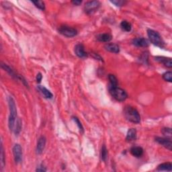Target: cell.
<instances>
[{"label":"cell","instance_id":"17","mask_svg":"<svg viewBox=\"0 0 172 172\" xmlns=\"http://www.w3.org/2000/svg\"><path fill=\"white\" fill-rule=\"evenodd\" d=\"M157 170L158 171H171L172 170V165L171 163L168 162V163H164L160 164L157 167Z\"/></svg>","mask_w":172,"mask_h":172},{"label":"cell","instance_id":"16","mask_svg":"<svg viewBox=\"0 0 172 172\" xmlns=\"http://www.w3.org/2000/svg\"><path fill=\"white\" fill-rule=\"evenodd\" d=\"M38 89H39L40 91H41V93L43 94L44 96L46 98L51 99L52 98H53V94H52L51 92L49 90V89H47L45 87L42 86H38Z\"/></svg>","mask_w":172,"mask_h":172},{"label":"cell","instance_id":"28","mask_svg":"<svg viewBox=\"0 0 172 172\" xmlns=\"http://www.w3.org/2000/svg\"><path fill=\"white\" fill-rule=\"evenodd\" d=\"M110 2L115 5V6H118V7L124 6L125 4L126 3V1H123V0H116V1H111Z\"/></svg>","mask_w":172,"mask_h":172},{"label":"cell","instance_id":"25","mask_svg":"<svg viewBox=\"0 0 172 172\" xmlns=\"http://www.w3.org/2000/svg\"><path fill=\"white\" fill-rule=\"evenodd\" d=\"M163 78L165 81L168 82L172 81V73L171 71H168L163 75Z\"/></svg>","mask_w":172,"mask_h":172},{"label":"cell","instance_id":"26","mask_svg":"<svg viewBox=\"0 0 172 172\" xmlns=\"http://www.w3.org/2000/svg\"><path fill=\"white\" fill-rule=\"evenodd\" d=\"M5 165V159H4V148L3 145H1V169H3Z\"/></svg>","mask_w":172,"mask_h":172},{"label":"cell","instance_id":"5","mask_svg":"<svg viewBox=\"0 0 172 172\" xmlns=\"http://www.w3.org/2000/svg\"><path fill=\"white\" fill-rule=\"evenodd\" d=\"M99 6H100V3L98 1H88L85 4L84 10L88 14H93L99 8Z\"/></svg>","mask_w":172,"mask_h":172},{"label":"cell","instance_id":"24","mask_svg":"<svg viewBox=\"0 0 172 172\" xmlns=\"http://www.w3.org/2000/svg\"><path fill=\"white\" fill-rule=\"evenodd\" d=\"M15 126H16V128L14 130V133L16 134H18L22 128V122L20 119L19 118L18 120V121H16V125H15Z\"/></svg>","mask_w":172,"mask_h":172},{"label":"cell","instance_id":"12","mask_svg":"<svg viewBox=\"0 0 172 172\" xmlns=\"http://www.w3.org/2000/svg\"><path fill=\"white\" fill-rule=\"evenodd\" d=\"M75 53L77 56L80 57V58H84L87 56V53L85 51L84 46L81 44H78L75 46Z\"/></svg>","mask_w":172,"mask_h":172},{"label":"cell","instance_id":"31","mask_svg":"<svg viewBox=\"0 0 172 172\" xmlns=\"http://www.w3.org/2000/svg\"><path fill=\"white\" fill-rule=\"evenodd\" d=\"M82 3L81 1H79V0H74V1H72V4H73L75 6H79Z\"/></svg>","mask_w":172,"mask_h":172},{"label":"cell","instance_id":"3","mask_svg":"<svg viewBox=\"0 0 172 172\" xmlns=\"http://www.w3.org/2000/svg\"><path fill=\"white\" fill-rule=\"evenodd\" d=\"M109 91L111 95L115 98L117 101L123 102L127 98V93L124 89L118 88V87H109Z\"/></svg>","mask_w":172,"mask_h":172},{"label":"cell","instance_id":"11","mask_svg":"<svg viewBox=\"0 0 172 172\" xmlns=\"http://www.w3.org/2000/svg\"><path fill=\"white\" fill-rule=\"evenodd\" d=\"M133 44L134 46L139 47H147L149 45V41L144 38H136L134 39Z\"/></svg>","mask_w":172,"mask_h":172},{"label":"cell","instance_id":"30","mask_svg":"<svg viewBox=\"0 0 172 172\" xmlns=\"http://www.w3.org/2000/svg\"><path fill=\"white\" fill-rule=\"evenodd\" d=\"M46 169L44 166L41 165L36 169V171H46Z\"/></svg>","mask_w":172,"mask_h":172},{"label":"cell","instance_id":"7","mask_svg":"<svg viewBox=\"0 0 172 172\" xmlns=\"http://www.w3.org/2000/svg\"><path fill=\"white\" fill-rule=\"evenodd\" d=\"M13 154L14 160L16 163H21L22 161V149L18 144H15L13 147Z\"/></svg>","mask_w":172,"mask_h":172},{"label":"cell","instance_id":"15","mask_svg":"<svg viewBox=\"0 0 172 172\" xmlns=\"http://www.w3.org/2000/svg\"><path fill=\"white\" fill-rule=\"evenodd\" d=\"M136 139V131L135 128H130L127 133L126 140L128 142L133 141Z\"/></svg>","mask_w":172,"mask_h":172},{"label":"cell","instance_id":"8","mask_svg":"<svg viewBox=\"0 0 172 172\" xmlns=\"http://www.w3.org/2000/svg\"><path fill=\"white\" fill-rule=\"evenodd\" d=\"M155 141L157 142L158 143L161 144L164 147L169 149V151H171V147L172 143L171 141V139L169 138H161V137H157L155 139Z\"/></svg>","mask_w":172,"mask_h":172},{"label":"cell","instance_id":"27","mask_svg":"<svg viewBox=\"0 0 172 172\" xmlns=\"http://www.w3.org/2000/svg\"><path fill=\"white\" fill-rule=\"evenodd\" d=\"M73 120L75 122L77 125L78 126V128H79V130H80L81 133H83V126H82V124L81 123V122L79 121V120L77 118V117H73Z\"/></svg>","mask_w":172,"mask_h":172},{"label":"cell","instance_id":"4","mask_svg":"<svg viewBox=\"0 0 172 172\" xmlns=\"http://www.w3.org/2000/svg\"><path fill=\"white\" fill-rule=\"evenodd\" d=\"M147 35L150 41L153 43L154 45H156L159 47H163L164 45V42L161 38L157 32L153 30L148 29L147 30Z\"/></svg>","mask_w":172,"mask_h":172},{"label":"cell","instance_id":"14","mask_svg":"<svg viewBox=\"0 0 172 172\" xmlns=\"http://www.w3.org/2000/svg\"><path fill=\"white\" fill-rule=\"evenodd\" d=\"M131 153L136 157H140L143 154V149L141 147H133L131 149Z\"/></svg>","mask_w":172,"mask_h":172},{"label":"cell","instance_id":"29","mask_svg":"<svg viewBox=\"0 0 172 172\" xmlns=\"http://www.w3.org/2000/svg\"><path fill=\"white\" fill-rule=\"evenodd\" d=\"M42 79V74L41 73H39L37 74V75H36V81H37V82H38V83H40V82L41 81Z\"/></svg>","mask_w":172,"mask_h":172},{"label":"cell","instance_id":"23","mask_svg":"<svg viewBox=\"0 0 172 172\" xmlns=\"http://www.w3.org/2000/svg\"><path fill=\"white\" fill-rule=\"evenodd\" d=\"M32 3H33L34 5H35L36 7H38L40 9H42V10H44L45 9V5H44V3L42 1H32Z\"/></svg>","mask_w":172,"mask_h":172},{"label":"cell","instance_id":"10","mask_svg":"<svg viewBox=\"0 0 172 172\" xmlns=\"http://www.w3.org/2000/svg\"><path fill=\"white\" fill-rule=\"evenodd\" d=\"M155 60L158 61L159 63L164 65L165 67H169V68H171L172 67V61L171 58H167V57H155Z\"/></svg>","mask_w":172,"mask_h":172},{"label":"cell","instance_id":"22","mask_svg":"<svg viewBox=\"0 0 172 172\" xmlns=\"http://www.w3.org/2000/svg\"><path fill=\"white\" fill-rule=\"evenodd\" d=\"M162 133L164 136H165L166 138H169L170 139L172 136L171 133V128H164L162 129Z\"/></svg>","mask_w":172,"mask_h":172},{"label":"cell","instance_id":"13","mask_svg":"<svg viewBox=\"0 0 172 172\" xmlns=\"http://www.w3.org/2000/svg\"><path fill=\"white\" fill-rule=\"evenodd\" d=\"M105 49L106 51L113 53H118L120 52V48L118 45L114 43H109L106 44Z\"/></svg>","mask_w":172,"mask_h":172},{"label":"cell","instance_id":"1","mask_svg":"<svg viewBox=\"0 0 172 172\" xmlns=\"http://www.w3.org/2000/svg\"><path fill=\"white\" fill-rule=\"evenodd\" d=\"M8 104L9 107V111H10V114H9V120H8V126L9 128L11 131L14 130L15 127V123H16V117H17V110H16V106L15 104V101L14 99L12 98V97L9 96L8 97Z\"/></svg>","mask_w":172,"mask_h":172},{"label":"cell","instance_id":"20","mask_svg":"<svg viewBox=\"0 0 172 172\" xmlns=\"http://www.w3.org/2000/svg\"><path fill=\"white\" fill-rule=\"evenodd\" d=\"M109 80H110V86L111 87H116L118 86V80H117L116 77L114 75H109L108 76Z\"/></svg>","mask_w":172,"mask_h":172},{"label":"cell","instance_id":"6","mask_svg":"<svg viewBox=\"0 0 172 172\" xmlns=\"http://www.w3.org/2000/svg\"><path fill=\"white\" fill-rule=\"evenodd\" d=\"M59 31L61 34H63V36H67V37H73L77 35V31L76 29H75L73 28H71V27L67 26H63L60 27V28L59 29Z\"/></svg>","mask_w":172,"mask_h":172},{"label":"cell","instance_id":"18","mask_svg":"<svg viewBox=\"0 0 172 172\" xmlns=\"http://www.w3.org/2000/svg\"><path fill=\"white\" fill-rule=\"evenodd\" d=\"M97 39L100 42H108L112 40V36L110 34H100L97 36Z\"/></svg>","mask_w":172,"mask_h":172},{"label":"cell","instance_id":"2","mask_svg":"<svg viewBox=\"0 0 172 172\" xmlns=\"http://www.w3.org/2000/svg\"><path fill=\"white\" fill-rule=\"evenodd\" d=\"M125 118L133 123L138 124L141 122V116L139 112L132 106H126L124 110Z\"/></svg>","mask_w":172,"mask_h":172},{"label":"cell","instance_id":"9","mask_svg":"<svg viewBox=\"0 0 172 172\" xmlns=\"http://www.w3.org/2000/svg\"><path fill=\"white\" fill-rule=\"evenodd\" d=\"M45 145H46V138L44 136H42L40 137L38 141V143H37L36 153L38 155L41 154L44 151Z\"/></svg>","mask_w":172,"mask_h":172},{"label":"cell","instance_id":"19","mask_svg":"<svg viewBox=\"0 0 172 172\" xmlns=\"http://www.w3.org/2000/svg\"><path fill=\"white\" fill-rule=\"evenodd\" d=\"M120 26H121V28L126 32H130L132 28L131 24L129 23L128 22H127L126 20H124L121 22Z\"/></svg>","mask_w":172,"mask_h":172},{"label":"cell","instance_id":"21","mask_svg":"<svg viewBox=\"0 0 172 172\" xmlns=\"http://www.w3.org/2000/svg\"><path fill=\"white\" fill-rule=\"evenodd\" d=\"M108 157V151L105 145H103L101 150V159L102 160L105 162Z\"/></svg>","mask_w":172,"mask_h":172}]
</instances>
